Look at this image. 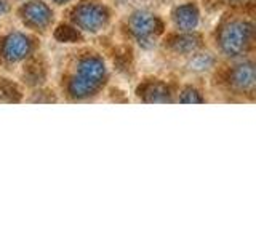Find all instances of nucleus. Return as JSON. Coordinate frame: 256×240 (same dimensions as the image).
<instances>
[{
    "mask_svg": "<svg viewBox=\"0 0 256 240\" xmlns=\"http://www.w3.org/2000/svg\"><path fill=\"white\" fill-rule=\"evenodd\" d=\"M168 20H170L172 29L176 32H192V30H198L200 22H202V12H200V6L197 2H182L174 5L170 14H168Z\"/></svg>",
    "mask_w": 256,
    "mask_h": 240,
    "instance_id": "nucleus-9",
    "label": "nucleus"
},
{
    "mask_svg": "<svg viewBox=\"0 0 256 240\" xmlns=\"http://www.w3.org/2000/svg\"><path fill=\"white\" fill-rule=\"evenodd\" d=\"M214 53L226 61L252 56L254 50V22L252 16L228 13L213 30Z\"/></svg>",
    "mask_w": 256,
    "mask_h": 240,
    "instance_id": "nucleus-2",
    "label": "nucleus"
},
{
    "mask_svg": "<svg viewBox=\"0 0 256 240\" xmlns=\"http://www.w3.org/2000/svg\"><path fill=\"white\" fill-rule=\"evenodd\" d=\"M52 36L58 44H68V45L80 44V42H84V40H85V36L82 34V32H78L68 21L54 24V28L52 30Z\"/></svg>",
    "mask_w": 256,
    "mask_h": 240,
    "instance_id": "nucleus-13",
    "label": "nucleus"
},
{
    "mask_svg": "<svg viewBox=\"0 0 256 240\" xmlns=\"http://www.w3.org/2000/svg\"><path fill=\"white\" fill-rule=\"evenodd\" d=\"M13 12V2L12 0H0V20L6 18Z\"/></svg>",
    "mask_w": 256,
    "mask_h": 240,
    "instance_id": "nucleus-16",
    "label": "nucleus"
},
{
    "mask_svg": "<svg viewBox=\"0 0 256 240\" xmlns=\"http://www.w3.org/2000/svg\"><path fill=\"white\" fill-rule=\"evenodd\" d=\"M14 14L22 29L38 37L52 34L56 24L54 6L46 0H24L14 8Z\"/></svg>",
    "mask_w": 256,
    "mask_h": 240,
    "instance_id": "nucleus-6",
    "label": "nucleus"
},
{
    "mask_svg": "<svg viewBox=\"0 0 256 240\" xmlns=\"http://www.w3.org/2000/svg\"><path fill=\"white\" fill-rule=\"evenodd\" d=\"M40 48V37L26 29H8L0 34V69L13 72Z\"/></svg>",
    "mask_w": 256,
    "mask_h": 240,
    "instance_id": "nucleus-4",
    "label": "nucleus"
},
{
    "mask_svg": "<svg viewBox=\"0 0 256 240\" xmlns=\"http://www.w3.org/2000/svg\"><path fill=\"white\" fill-rule=\"evenodd\" d=\"M48 4H52L53 6H64L66 8L68 5H70L72 2H76V0H46Z\"/></svg>",
    "mask_w": 256,
    "mask_h": 240,
    "instance_id": "nucleus-17",
    "label": "nucleus"
},
{
    "mask_svg": "<svg viewBox=\"0 0 256 240\" xmlns=\"http://www.w3.org/2000/svg\"><path fill=\"white\" fill-rule=\"evenodd\" d=\"M216 66H218V54L213 52H205L204 48L186 58V68L194 74H206V72L214 70Z\"/></svg>",
    "mask_w": 256,
    "mask_h": 240,
    "instance_id": "nucleus-12",
    "label": "nucleus"
},
{
    "mask_svg": "<svg viewBox=\"0 0 256 240\" xmlns=\"http://www.w3.org/2000/svg\"><path fill=\"white\" fill-rule=\"evenodd\" d=\"M110 4H125V2H128V0H109Z\"/></svg>",
    "mask_w": 256,
    "mask_h": 240,
    "instance_id": "nucleus-19",
    "label": "nucleus"
},
{
    "mask_svg": "<svg viewBox=\"0 0 256 240\" xmlns=\"http://www.w3.org/2000/svg\"><path fill=\"white\" fill-rule=\"evenodd\" d=\"M46 68L48 66L42 60L40 53H36L30 60H28L20 68L21 85H26V86L32 88V90H34V88H38V86H44L46 82V74H48Z\"/></svg>",
    "mask_w": 256,
    "mask_h": 240,
    "instance_id": "nucleus-11",
    "label": "nucleus"
},
{
    "mask_svg": "<svg viewBox=\"0 0 256 240\" xmlns=\"http://www.w3.org/2000/svg\"><path fill=\"white\" fill-rule=\"evenodd\" d=\"M110 72L104 56L94 48H78L69 56L60 80V94L69 102H90L102 94Z\"/></svg>",
    "mask_w": 256,
    "mask_h": 240,
    "instance_id": "nucleus-1",
    "label": "nucleus"
},
{
    "mask_svg": "<svg viewBox=\"0 0 256 240\" xmlns=\"http://www.w3.org/2000/svg\"><path fill=\"white\" fill-rule=\"evenodd\" d=\"M125 32L141 50H154L165 34V21L149 8H136L125 20Z\"/></svg>",
    "mask_w": 256,
    "mask_h": 240,
    "instance_id": "nucleus-5",
    "label": "nucleus"
},
{
    "mask_svg": "<svg viewBox=\"0 0 256 240\" xmlns=\"http://www.w3.org/2000/svg\"><path fill=\"white\" fill-rule=\"evenodd\" d=\"M226 90L232 94L250 96L253 98L256 85V70L253 56L229 61V66L222 72Z\"/></svg>",
    "mask_w": 256,
    "mask_h": 240,
    "instance_id": "nucleus-7",
    "label": "nucleus"
},
{
    "mask_svg": "<svg viewBox=\"0 0 256 240\" xmlns=\"http://www.w3.org/2000/svg\"><path fill=\"white\" fill-rule=\"evenodd\" d=\"M24 100V90L20 82L0 76V102H21Z\"/></svg>",
    "mask_w": 256,
    "mask_h": 240,
    "instance_id": "nucleus-14",
    "label": "nucleus"
},
{
    "mask_svg": "<svg viewBox=\"0 0 256 240\" xmlns=\"http://www.w3.org/2000/svg\"><path fill=\"white\" fill-rule=\"evenodd\" d=\"M229 5H245V4H252L253 0H224Z\"/></svg>",
    "mask_w": 256,
    "mask_h": 240,
    "instance_id": "nucleus-18",
    "label": "nucleus"
},
{
    "mask_svg": "<svg viewBox=\"0 0 256 240\" xmlns=\"http://www.w3.org/2000/svg\"><path fill=\"white\" fill-rule=\"evenodd\" d=\"M13 4H21V2H24V0H12Z\"/></svg>",
    "mask_w": 256,
    "mask_h": 240,
    "instance_id": "nucleus-20",
    "label": "nucleus"
},
{
    "mask_svg": "<svg viewBox=\"0 0 256 240\" xmlns=\"http://www.w3.org/2000/svg\"><path fill=\"white\" fill-rule=\"evenodd\" d=\"M174 102L181 104H204L206 102V96L198 86L192 84H184L181 85L174 94Z\"/></svg>",
    "mask_w": 256,
    "mask_h": 240,
    "instance_id": "nucleus-15",
    "label": "nucleus"
},
{
    "mask_svg": "<svg viewBox=\"0 0 256 240\" xmlns=\"http://www.w3.org/2000/svg\"><path fill=\"white\" fill-rule=\"evenodd\" d=\"M164 48L172 53L173 56H180V58H189L190 54L205 48V37L202 32L192 30V32H170V34H164L162 37Z\"/></svg>",
    "mask_w": 256,
    "mask_h": 240,
    "instance_id": "nucleus-8",
    "label": "nucleus"
},
{
    "mask_svg": "<svg viewBox=\"0 0 256 240\" xmlns=\"http://www.w3.org/2000/svg\"><path fill=\"white\" fill-rule=\"evenodd\" d=\"M176 92L173 86L164 78H149L144 80L136 88V96L142 102L149 104H166L174 102Z\"/></svg>",
    "mask_w": 256,
    "mask_h": 240,
    "instance_id": "nucleus-10",
    "label": "nucleus"
},
{
    "mask_svg": "<svg viewBox=\"0 0 256 240\" xmlns=\"http://www.w3.org/2000/svg\"><path fill=\"white\" fill-rule=\"evenodd\" d=\"M114 20V10L106 0H76L66 6V21L86 36H100Z\"/></svg>",
    "mask_w": 256,
    "mask_h": 240,
    "instance_id": "nucleus-3",
    "label": "nucleus"
}]
</instances>
